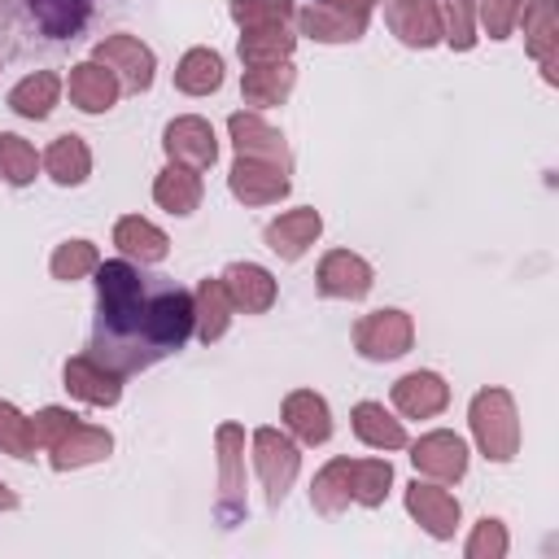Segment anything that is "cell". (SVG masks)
<instances>
[{
  "instance_id": "7c38bea8",
  "label": "cell",
  "mask_w": 559,
  "mask_h": 559,
  "mask_svg": "<svg viewBox=\"0 0 559 559\" xmlns=\"http://www.w3.org/2000/svg\"><path fill=\"white\" fill-rule=\"evenodd\" d=\"M384 22L406 48H432L445 39L437 0H384Z\"/></svg>"
},
{
  "instance_id": "7402d4cb",
  "label": "cell",
  "mask_w": 559,
  "mask_h": 559,
  "mask_svg": "<svg viewBox=\"0 0 559 559\" xmlns=\"http://www.w3.org/2000/svg\"><path fill=\"white\" fill-rule=\"evenodd\" d=\"M114 245L122 249V258H131V262H140V266H153V262H162V258L170 253L166 231H162L157 223L140 218V214H127V218L114 223Z\"/></svg>"
},
{
  "instance_id": "e575fe53",
  "label": "cell",
  "mask_w": 559,
  "mask_h": 559,
  "mask_svg": "<svg viewBox=\"0 0 559 559\" xmlns=\"http://www.w3.org/2000/svg\"><path fill=\"white\" fill-rule=\"evenodd\" d=\"M35 170H39L35 148H31L22 135L0 131V179L13 183V188H26V183L35 179Z\"/></svg>"
},
{
  "instance_id": "484cf974",
  "label": "cell",
  "mask_w": 559,
  "mask_h": 559,
  "mask_svg": "<svg viewBox=\"0 0 559 559\" xmlns=\"http://www.w3.org/2000/svg\"><path fill=\"white\" fill-rule=\"evenodd\" d=\"M153 201H157L166 214L188 218V214L201 205V175H197L192 166L170 162V166H166V170L153 179Z\"/></svg>"
},
{
  "instance_id": "74e56055",
  "label": "cell",
  "mask_w": 559,
  "mask_h": 559,
  "mask_svg": "<svg viewBox=\"0 0 559 559\" xmlns=\"http://www.w3.org/2000/svg\"><path fill=\"white\" fill-rule=\"evenodd\" d=\"M70 428H79V415L66 411V406H44L31 415V437H35V450H52Z\"/></svg>"
},
{
  "instance_id": "d590c367",
  "label": "cell",
  "mask_w": 559,
  "mask_h": 559,
  "mask_svg": "<svg viewBox=\"0 0 559 559\" xmlns=\"http://www.w3.org/2000/svg\"><path fill=\"white\" fill-rule=\"evenodd\" d=\"M0 454H13V459H35L31 415H22L13 402H0Z\"/></svg>"
},
{
  "instance_id": "44dd1931",
  "label": "cell",
  "mask_w": 559,
  "mask_h": 559,
  "mask_svg": "<svg viewBox=\"0 0 559 559\" xmlns=\"http://www.w3.org/2000/svg\"><path fill=\"white\" fill-rule=\"evenodd\" d=\"M520 22H524V48L542 61V74L546 83L559 79L555 70V48H559V26H555V0H524L520 9Z\"/></svg>"
},
{
  "instance_id": "ba28073f",
  "label": "cell",
  "mask_w": 559,
  "mask_h": 559,
  "mask_svg": "<svg viewBox=\"0 0 559 559\" xmlns=\"http://www.w3.org/2000/svg\"><path fill=\"white\" fill-rule=\"evenodd\" d=\"M406 511L437 542H450L454 528H459V498L450 489H441V480H419L415 476L406 485Z\"/></svg>"
},
{
  "instance_id": "5bb4252c",
  "label": "cell",
  "mask_w": 559,
  "mask_h": 559,
  "mask_svg": "<svg viewBox=\"0 0 559 559\" xmlns=\"http://www.w3.org/2000/svg\"><path fill=\"white\" fill-rule=\"evenodd\" d=\"M218 280H223L231 306L245 310V314H266V310L275 306V297H280L275 275H271L266 266H258V262H231Z\"/></svg>"
},
{
  "instance_id": "f1b7e54d",
  "label": "cell",
  "mask_w": 559,
  "mask_h": 559,
  "mask_svg": "<svg viewBox=\"0 0 559 559\" xmlns=\"http://www.w3.org/2000/svg\"><path fill=\"white\" fill-rule=\"evenodd\" d=\"M57 96H61V79H57L52 70H35V74H26L22 83H13V92H9V109H13L17 118L39 122V118L52 114Z\"/></svg>"
},
{
  "instance_id": "1f68e13d",
  "label": "cell",
  "mask_w": 559,
  "mask_h": 559,
  "mask_svg": "<svg viewBox=\"0 0 559 559\" xmlns=\"http://www.w3.org/2000/svg\"><path fill=\"white\" fill-rule=\"evenodd\" d=\"M349 467H354V459H332V463H323V472L314 476V485H310V502H314L319 515H336V511H345V507L354 502Z\"/></svg>"
},
{
  "instance_id": "ab89813d",
  "label": "cell",
  "mask_w": 559,
  "mask_h": 559,
  "mask_svg": "<svg viewBox=\"0 0 559 559\" xmlns=\"http://www.w3.org/2000/svg\"><path fill=\"white\" fill-rule=\"evenodd\" d=\"M293 0H231V17L240 26H275V22H293Z\"/></svg>"
},
{
  "instance_id": "d6a6232c",
  "label": "cell",
  "mask_w": 559,
  "mask_h": 559,
  "mask_svg": "<svg viewBox=\"0 0 559 559\" xmlns=\"http://www.w3.org/2000/svg\"><path fill=\"white\" fill-rule=\"evenodd\" d=\"M389 485H393V463L389 459H354L349 489H354L358 507H380L389 498Z\"/></svg>"
},
{
  "instance_id": "60d3db41",
  "label": "cell",
  "mask_w": 559,
  "mask_h": 559,
  "mask_svg": "<svg viewBox=\"0 0 559 559\" xmlns=\"http://www.w3.org/2000/svg\"><path fill=\"white\" fill-rule=\"evenodd\" d=\"M476 4H480V26L489 31V39H507L524 9V0H476Z\"/></svg>"
},
{
  "instance_id": "8d00e7d4",
  "label": "cell",
  "mask_w": 559,
  "mask_h": 559,
  "mask_svg": "<svg viewBox=\"0 0 559 559\" xmlns=\"http://www.w3.org/2000/svg\"><path fill=\"white\" fill-rule=\"evenodd\" d=\"M441 31H445V44L467 52L476 44V0H445L441 4Z\"/></svg>"
},
{
  "instance_id": "4dcf8cb0",
  "label": "cell",
  "mask_w": 559,
  "mask_h": 559,
  "mask_svg": "<svg viewBox=\"0 0 559 559\" xmlns=\"http://www.w3.org/2000/svg\"><path fill=\"white\" fill-rule=\"evenodd\" d=\"M297 83V70L293 61H271V66H245V79H240V92L249 105H280Z\"/></svg>"
},
{
  "instance_id": "7bdbcfd3",
  "label": "cell",
  "mask_w": 559,
  "mask_h": 559,
  "mask_svg": "<svg viewBox=\"0 0 559 559\" xmlns=\"http://www.w3.org/2000/svg\"><path fill=\"white\" fill-rule=\"evenodd\" d=\"M13 507H17V493H13V489L0 480V511H13Z\"/></svg>"
},
{
  "instance_id": "b9f144b4",
  "label": "cell",
  "mask_w": 559,
  "mask_h": 559,
  "mask_svg": "<svg viewBox=\"0 0 559 559\" xmlns=\"http://www.w3.org/2000/svg\"><path fill=\"white\" fill-rule=\"evenodd\" d=\"M310 4H323V9H336V13H349V17H367L380 0H310Z\"/></svg>"
},
{
  "instance_id": "6da1fadb",
  "label": "cell",
  "mask_w": 559,
  "mask_h": 559,
  "mask_svg": "<svg viewBox=\"0 0 559 559\" xmlns=\"http://www.w3.org/2000/svg\"><path fill=\"white\" fill-rule=\"evenodd\" d=\"M192 336V293L166 275H144L140 262L114 258L96 266L92 358L118 376H135Z\"/></svg>"
},
{
  "instance_id": "7a4b0ae2",
  "label": "cell",
  "mask_w": 559,
  "mask_h": 559,
  "mask_svg": "<svg viewBox=\"0 0 559 559\" xmlns=\"http://www.w3.org/2000/svg\"><path fill=\"white\" fill-rule=\"evenodd\" d=\"M472 419V437L480 445V454L489 463H511L520 454V415H515V397L507 389H480L467 406Z\"/></svg>"
},
{
  "instance_id": "ac0fdd59",
  "label": "cell",
  "mask_w": 559,
  "mask_h": 559,
  "mask_svg": "<svg viewBox=\"0 0 559 559\" xmlns=\"http://www.w3.org/2000/svg\"><path fill=\"white\" fill-rule=\"evenodd\" d=\"M284 428L301 441V445H323L332 437V411L314 389H293L284 397Z\"/></svg>"
},
{
  "instance_id": "d6986e66",
  "label": "cell",
  "mask_w": 559,
  "mask_h": 559,
  "mask_svg": "<svg viewBox=\"0 0 559 559\" xmlns=\"http://www.w3.org/2000/svg\"><path fill=\"white\" fill-rule=\"evenodd\" d=\"M70 100L83 109V114H105V109H114L118 105V92H122V83H118V74L109 70V66H100L96 57L92 61H79L74 70H70Z\"/></svg>"
},
{
  "instance_id": "277c9868",
  "label": "cell",
  "mask_w": 559,
  "mask_h": 559,
  "mask_svg": "<svg viewBox=\"0 0 559 559\" xmlns=\"http://www.w3.org/2000/svg\"><path fill=\"white\" fill-rule=\"evenodd\" d=\"M297 467H301V454H297V441L284 432V428H258L253 432V472L266 489V502L280 507L297 480Z\"/></svg>"
},
{
  "instance_id": "e0dca14e",
  "label": "cell",
  "mask_w": 559,
  "mask_h": 559,
  "mask_svg": "<svg viewBox=\"0 0 559 559\" xmlns=\"http://www.w3.org/2000/svg\"><path fill=\"white\" fill-rule=\"evenodd\" d=\"M445 402H450V384L437 371H406L393 384V406L406 419H432L445 411Z\"/></svg>"
},
{
  "instance_id": "cb8c5ba5",
  "label": "cell",
  "mask_w": 559,
  "mask_h": 559,
  "mask_svg": "<svg viewBox=\"0 0 559 559\" xmlns=\"http://www.w3.org/2000/svg\"><path fill=\"white\" fill-rule=\"evenodd\" d=\"M44 170H48V179L61 183V188L87 183V175H92V148H87V140L74 135V131L57 135V140L48 144V153H44Z\"/></svg>"
},
{
  "instance_id": "9a60e30c",
  "label": "cell",
  "mask_w": 559,
  "mask_h": 559,
  "mask_svg": "<svg viewBox=\"0 0 559 559\" xmlns=\"http://www.w3.org/2000/svg\"><path fill=\"white\" fill-rule=\"evenodd\" d=\"M61 376H66V389L87 406H118V397H122V384H118L122 376L109 371L105 362H96L92 354H74Z\"/></svg>"
},
{
  "instance_id": "2e32d148",
  "label": "cell",
  "mask_w": 559,
  "mask_h": 559,
  "mask_svg": "<svg viewBox=\"0 0 559 559\" xmlns=\"http://www.w3.org/2000/svg\"><path fill=\"white\" fill-rule=\"evenodd\" d=\"M227 131H231V144L240 157H262V162H275V166H293V153H288V140L266 127L258 114H231L227 118Z\"/></svg>"
},
{
  "instance_id": "8992f818",
  "label": "cell",
  "mask_w": 559,
  "mask_h": 559,
  "mask_svg": "<svg viewBox=\"0 0 559 559\" xmlns=\"http://www.w3.org/2000/svg\"><path fill=\"white\" fill-rule=\"evenodd\" d=\"M227 188H231V197L245 201V205H275V201L288 197L293 179H288V170L275 166V162L240 157V153H236V162H231V170H227Z\"/></svg>"
},
{
  "instance_id": "4fadbf2b",
  "label": "cell",
  "mask_w": 559,
  "mask_h": 559,
  "mask_svg": "<svg viewBox=\"0 0 559 559\" xmlns=\"http://www.w3.org/2000/svg\"><path fill=\"white\" fill-rule=\"evenodd\" d=\"M319 231H323V214L314 205H297V210H284L280 218H271L266 231H262V240H266V249L275 258L297 262L319 240Z\"/></svg>"
},
{
  "instance_id": "3957f363",
  "label": "cell",
  "mask_w": 559,
  "mask_h": 559,
  "mask_svg": "<svg viewBox=\"0 0 559 559\" xmlns=\"http://www.w3.org/2000/svg\"><path fill=\"white\" fill-rule=\"evenodd\" d=\"M218 445V498H214V515L223 528H236L249 515L245 502V428L240 424H218L214 432Z\"/></svg>"
},
{
  "instance_id": "30bf717a",
  "label": "cell",
  "mask_w": 559,
  "mask_h": 559,
  "mask_svg": "<svg viewBox=\"0 0 559 559\" xmlns=\"http://www.w3.org/2000/svg\"><path fill=\"white\" fill-rule=\"evenodd\" d=\"M162 148H166L170 162L192 166V170H205V166H214V157H218L214 127H210L205 118H197V114H183V118L166 122V131H162Z\"/></svg>"
},
{
  "instance_id": "83f0119b",
  "label": "cell",
  "mask_w": 559,
  "mask_h": 559,
  "mask_svg": "<svg viewBox=\"0 0 559 559\" xmlns=\"http://www.w3.org/2000/svg\"><path fill=\"white\" fill-rule=\"evenodd\" d=\"M293 48H297V35L288 31V22H275V26H245V35H240V61H245V66L288 61Z\"/></svg>"
},
{
  "instance_id": "4316f807",
  "label": "cell",
  "mask_w": 559,
  "mask_h": 559,
  "mask_svg": "<svg viewBox=\"0 0 559 559\" xmlns=\"http://www.w3.org/2000/svg\"><path fill=\"white\" fill-rule=\"evenodd\" d=\"M349 419H354L358 441L371 445V450H402V445H411L402 419H393V415L384 411V402H358Z\"/></svg>"
},
{
  "instance_id": "5b68a950",
  "label": "cell",
  "mask_w": 559,
  "mask_h": 559,
  "mask_svg": "<svg viewBox=\"0 0 559 559\" xmlns=\"http://www.w3.org/2000/svg\"><path fill=\"white\" fill-rule=\"evenodd\" d=\"M415 345V323L406 310L397 306H384V310H371L354 323V349L367 358V362H389V358H402L406 349Z\"/></svg>"
},
{
  "instance_id": "52a82bcc",
  "label": "cell",
  "mask_w": 559,
  "mask_h": 559,
  "mask_svg": "<svg viewBox=\"0 0 559 559\" xmlns=\"http://www.w3.org/2000/svg\"><path fill=\"white\" fill-rule=\"evenodd\" d=\"M92 57H96L100 66H109L122 87H131V92H148V87H153L157 57H153V48H148L144 39H135V35H105Z\"/></svg>"
},
{
  "instance_id": "f546056e",
  "label": "cell",
  "mask_w": 559,
  "mask_h": 559,
  "mask_svg": "<svg viewBox=\"0 0 559 559\" xmlns=\"http://www.w3.org/2000/svg\"><path fill=\"white\" fill-rule=\"evenodd\" d=\"M175 87L188 96H210L223 87V57L214 48H188L175 66Z\"/></svg>"
},
{
  "instance_id": "603a6c76",
  "label": "cell",
  "mask_w": 559,
  "mask_h": 559,
  "mask_svg": "<svg viewBox=\"0 0 559 559\" xmlns=\"http://www.w3.org/2000/svg\"><path fill=\"white\" fill-rule=\"evenodd\" d=\"M231 314H236V306H231L223 280H201L197 293H192V332H197V341L214 345L227 332Z\"/></svg>"
},
{
  "instance_id": "836d02e7",
  "label": "cell",
  "mask_w": 559,
  "mask_h": 559,
  "mask_svg": "<svg viewBox=\"0 0 559 559\" xmlns=\"http://www.w3.org/2000/svg\"><path fill=\"white\" fill-rule=\"evenodd\" d=\"M96 266H100V253H96L92 240H61L52 249V262H48L52 280H61V284H74V280L92 275Z\"/></svg>"
},
{
  "instance_id": "f35d334b",
  "label": "cell",
  "mask_w": 559,
  "mask_h": 559,
  "mask_svg": "<svg viewBox=\"0 0 559 559\" xmlns=\"http://www.w3.org/2000/svg\"><path fill=\"white\" fill-rule=\"evenodd\" d=\"M507 546H511V542H507V524L493 520V515H485V520H476V528H472L463 555H467V559H502Z\"/></svg>"
},
{
  "instance_id": "8fae6325",
  "label": "cell",
  "mask_w": 559,
  "mask_h": 559,
  "mask_svg": "<svg viewBox=\"0 0 559 559\" xmlns=\"http://www.w3.org/2000/svg\"><path fill=\"white\" fill-rule=\"evenodd\" d=\"M411 463H415V472H424L428 480H463V472H467V441L459 437V432H445V428H437V432H424L415 445H411Z\"/></svg>"
},
{
  "instance_id": "9c48e42d",
  "label": "cell",
  "mask_w": 559,
  "mask_h": 559,
  "mask_svg": "<svg viewBox=\"0 0 559 559\" xmlns=\"http://www.w3.org/2000/svg\"><path fill=\"white\" fill-rule=\"evenodd\" d=\"M314 284H319L323 297L358 301V297L371 293L376 271H371L367 258H358V253H349V249H332V253H323V262H319V271H314Z\"/></svg>"
},
{
  "instance_id": "ffe728a7",
  "label": "cell",
  "mask_w": 559,
  "mask_h": 559,
  "mask_svg": "<svg viewBox=\"0 0 559 559\" xmlns=\"http://www.w3.org/2000/svg\"><path fill=\"white\" fill-rule=\"evenodd\" d=\"M48 454H52V467H57V472L92 467V463H100V459L114 454V432H109V428H96V424H79V428H70Z\"/></svg>"
},
{
  "instance_id": "d4e9b609",
  "label": "cell",
  "mask_w": 559,
  "mask_h": 559,
  "mask_svg": "<svg viewBox=\"0 0 559 559\" xmlns=\"http://www.w3.org/2000/svg\"><path fill=\"white\" fill-rule=\"evenodd\" d=\"M293 17H297V31L319 39V44H354L367 31V17H349V13H336V9H323V4H306Z\"/></svg>"
}]
</instances>
